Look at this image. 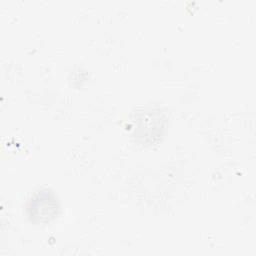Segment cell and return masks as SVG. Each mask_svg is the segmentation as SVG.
Listing matches in <instances>:
<instances>
[{
    "label": "cell",
    "instance_id": "cell-1",
    "mask_svg": "<svg viewBox=\"0 0 256 256\" xmlns=\"http://www.w3.org/2000/svg\"><path fill=\"white\" fill-rule=\"evenodd\" d=\"M57 201L48 191L37 193L30 201V217L37 222L48 221L56 214Z\"/></svg>",
    "mask_w": 256,
    "mask_h": 256
}]
</instances>
